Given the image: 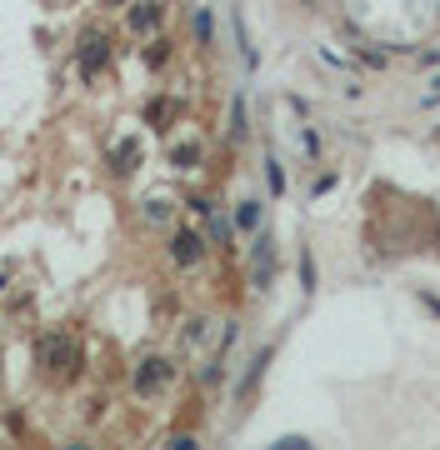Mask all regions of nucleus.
I'll return each instance as SVG.
<instances>
[{
    "instance_id": "obj_1",
    "label": "nucleus",
    "mask_w": 440,
    "mask_h": 450,
    "mask_svg": "<svg viewBox=\"0 0 440 450\" xmlns=\"http://www.w3.org/2000/svg\"><path fill=\"white\" fill-rule=\"evenodd\" d=\"M40 360L50 365V370H75V360H80V351L71 346V335H45V341H40Z\"/></svg>"
},
{
    "instance_id": "obj_2",
    "label": "nucleus",
    "mask_w": 440,
    "mask_h": 450,
    "mask_svg": "<svg viewBox=\"0 0 440 450\" xmlns=\"http://www.w3.org/2000/svg\"><path fill=\"white\" fill-rule=\"evenodd\" d=\"M165 380H171V360H160V355L140 360V370H135V390H140V396H150V390H160Z\"/></svg>"
},
{
    "instance_id": "obj_3",
    "label": "nucleus",
    "mask_w": 440,
    "mask_h": 450,
    "mask_svg": "<svg viewBox=\"0 0 440 450\" xmlns=\"http://www.w3.org/2000/svg\"><path fill=\"white\" fill-rule=\"evenodd\" d=\"M105 61H110V40L105 35H85V45H80V71L85 75H100Z\"/></svg>"
},
{
    "instance_id": "obj_4",
    "label": "nucleus",
    "mask_w": 440,
    "mask_h": 450,
    "mask_svg": "<svg viewBox=\"0 0 440 450\" xmlns=\"http://www.w3.org/2000/svg\"><path fill=\"white\" fill-rule=\"evenodd\" d=\"M200 255H205V241H200L195 231H181V236H176V260H181V265H195Z\"/></svg>"
},
{
    "instance_id": "obj_5",
    "label": "nucleus",
    "mask_w": 440,
    "mask_h": 450,
    "mask_svg": "<svg viewBox=\"0 0 440 450\" xmlns=\"http://www.w3.org/2000/svg\"><path fill=\"white\" fill-rule=\"evenodd\" d=\"M270 265H275V241L260 236V241H255V286H265V280H270Z\"/></svg>"
},
{
    "instance_id": "obj_6",
    "label": "nucleus",
    "mask_w": 440,
    "mask_h": 450,
    "mask_svg": "<svg viewBox=\"0 0 440 450\" xmlns=\"http://www.w3.org/2000/svg\"><path fill=\"white\" fill-rule=\"evenodd\" d=\"M155 20H160V6H155V0H145V6L130 11V30H150Z\"/></svg>"
},
{
    "instance_id": "obj_7",
    "label": "nucleus",
    "mask_w": 440,
    "mask_h": 450,
    "mask_svg": "<svg viewBox=\"0 0 440 450\" xmlns=\"http://www.w3.org/2000/svg\"><path fill=\"white\" fill-rule=\"evenodd\" d=\"M236 225H240V231H255V225H260V205H255V200H245V205L236 210Z\"/></svg>"
},
{
    "instance_id": "obj_8",
    "label": "nucleus",
    "mask_w": 440,
    "mask_h": 450,
    "mask_svg": "<svg viewBox=\"0 0 440 450\" xmlns=\"http://www.w3.org/2000/svg\"><path fill=\"white\" fill-rule=\"evenodd\" d=\"M135 155H140V150H135V140H126V145L116 150V171H121V176H126V171H135Z\"/></svg>"
},
{
    "instance_id": "obj_9",
    "label": "nucleus",
    "mask_w": 440,
    "mask_h": 450,
    "mask_svg": "<svg viewBox=\"0 0 440 450\" xmlns=\"http://www.w3.org/2000/svg\"><path fill=\"white\" fill-rule=\"evenodd\" d=\"M231 135H245V95H236V116H231Z\"/></svg>"
},
{
    "instance_id": "obj_10",
    "label": "nucleus",
    "mask_w": 440,
    "mask_h": 450,
    "mask_svg": "<svg viewBox=\"0 0 440 450\" xmlns=\"http://www.w3.org/2000/svg\"><path fill=\"white\" fill-rule=\"evenodd\" d=\"M171 160L181 165V171H190V165L200 160V150H195V145H176V155H171Z\"/></svg>"
},
{
    "instance_id": "obj_11",
    "label": "nucleus",
    "mask_w": 440,
    "mask_h": 450,
    "mask_svg": "<svg viewBox=\"0 0 440 450\" xmlns=\"http://www.w3.org/2000/svg\"><path fill=\"white\" fill-rule=\"evenodd\" d=\"M265 181H270V190H275V195H281V190H286V176H281V165H275V160L265 165Z\"/></svg>"
},
{
    "instance_id": "obj_12",
    "label": "nucleus",
    "mask_w": 440,
    "mask_h": 450,
    "mask_svg": "<svg viewBox=\"0 0 440 450\" xmlns=\"http://www.w3.org/2000/svg\"><path fill=\"white\" fill-rule=\"evenodd\" d=\"M195 35L210 45V11H195Z\"/></svg>"
},
{
    "instance_id": "obj_13",
    "label": "nucleus",
    "mask_w": 440,
    "mask_h": 450,
    "mask_svg": "<svg viewBox=\"0 0 440 450\" xmlns=\"http://www.w3.org/2000/svg\"><path fill=\"white\" fill-rule=\"evenodd\" d=\"M300 280H305V291L315 286V265H310V255H300Z\"/></svg>"
},
{
    "instance_id": "obj_14",
    "label": "nucleus",
    "mask_w": 440,
    "mask_h": 450,
    "mask_svg": "<svg viewBox=\"0 0 440 450\" xmlns=\"http://www.w3.org/2000/svg\"><path fill=\"white\" fill-rule=\"evenodd\" d=\"M105 6H126V0H105Z\"/></svg>"
}]
</instances>
